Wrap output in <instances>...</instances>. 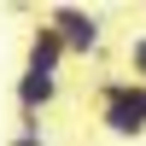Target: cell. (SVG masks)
<instances>
[{
  "mask_svg": "<svg viewBox=\"0 0 146 146\" xmlns=\"http://www.w3.org/2000/svg\"><path fill=\"white\" fill-rule=\"evenodd\" d=\"M64 58H70V47L58 41V29L41 18V23L29 29V53H23V70H35V76H58V64H64Z\"/></svg>",
  "mask_w": 146,
  "mask_h": 146,
  "instance_id": "cell-3",
  "label": "cell"
},
{
  "mask_svg": "<svg viewBox=\"0 0 146 146\" xmlns=\"http://www.w3.org/2000/svg\"><path fill=\"white\" fill-rule=\"evenodd\" d=\"M6 146H47V140H41V123H23V129H18Z\"/></svg>",
  "mask_w": 146,
  "mask_h": 146,
  "instance_id": "cell-6",
  "label": "cell"
},
{
  "mask_svg": "<svg viewBox=\"0 0 146 146\" xmlns=\"http://www.w3.org/2000/svg\"><path fill=\"white\" fill-rule=\"evenodd\" d=\"M129 70L135 82H146V35H129Z\"/></svg>",
  "mask_w": 146,
  "mask_h": 146,
  "instance_id": "cell-5",
  "label": "cell"
},
{
  "mask_svg": "<svg viewBox=\"0 0 146 146\" xmlns=\"http://www.w3.org/2000/svg\"><path fill=\"white\" fill-rule=\"evenodd\" d=\"M53 100H58V76H35V70L18 76V111H23V123H35Z\"/></svg>",
  "mask_w": 146,
  "mask_h": 146,
  "instance_id": "cell-4",
  "label": "cell"
},
{
  "mask_svg": "<svg viewBox=\"0 0 146 146\" xmlns=\"http://www.w3.org/2000/svg\"><path fill=\"white\" fill-rule=\"evenodd\" d=\"M47 23H53L58 41H64L70 53H82V58L105 41V23L94 18V12H82V6H53V12H47Z\"/></svg>",
  "mask_w": 146,
  "mask_h": 146,
  "instance_id": "cell-2",
  "label": "cell"
},
{
  "mask_svg": "<svg viewBox=\"0 0 146 146\" xmlns=\"http://www.w3.org/2000/svg\"><path fill=\"white\" fill-rule=\"evenodd\" d=\"M94 100H100V129L105 135H117V140H140L146 135V82H135V76H100Z\"/></svg>",
  "mask_w": 146,
  "mask_h": 146,
  "instance_id": "cell-1",
  "label": "cell"
}]
</instances>
